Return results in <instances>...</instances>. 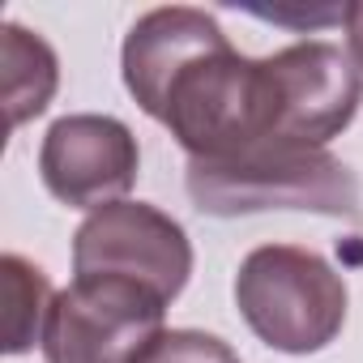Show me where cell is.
I'll use <instances>...</instances> for the list:
<instances>
[{"instance_id": "obj_9", "label": "cell", "mask_w": 363, "mask_h": 363, "mask_svg": "<svg viewBox=\"0 0 363 363\" xmlns=\"http://www.w3.org/2000/svg\"><path fill=\"white\" fill-rule=\"evenodd\" d=\"M52 282L39 265H30L26 257L9 252L0 261V316H5V354H22L35 342H43V325L52 312Z\"/></svg>"}, {"instance_id": "obj_5", "label": "cell", "mask_w": 363, "mask_h": 363, "mask_svg": "<svg viewBox=\"0 0 363 363\" xmlns=\"http://www.w3.org/2000/svg\"><path fill=\"white\" fill-rule=\"evenodd\" d=\"M137 167V137L116 116H65L39 145V175L48 193L69 210L94 214L103 206H116L133 189Z\"/></svg>"}, {"instance_id": "obj_11", "label": "cell", "mask_w": 363, "mask_h": 363, "mask_svg": "<svg viewBox=\"0 0 363 363\" xmlns=\"http://www.w3.org/2000/svg\"><path fill=\"white\" fill-rule=\"evenodd\" d=\"M342 26H346V48H350V60L354 69H363V0L342 9Z\"/></svg>"}, {"instance_id": "obj_6", "label": "cell", "mask_w": 363, "mask_h": 363, "mask_svg": "<svg viewBox=\"0 0 363 363\" xmlns=\"http://www.w3.org/2000/svg\"><path fill=\"white\" fill-rule=\"evenodd\" d=\"M278 82V145L325 150L359 111L363 77L333 43H291L269 56Z\"/></svg>"}, {"instance_id": "obj_3", "label": "cell", "mask_w": 363, "mask_h": 363, "mask_svg": "<svg viewBox=\"0 0 363 363\" xmlns=\"http://www.w3.org/2000/svg\"><path fill=\"white\" fill-rule=\"evenodd\" d=\"M167 303L128 278H73L43 325L48 363H141L167 333Z\"/></svg>"}, {"instance_id": "obj_10", "label": "cell", "mask_w": 363, "mask_h": 363, "mask_svg": "<svg viewBox=\"0 0 363 363\" xmlns=\"http://www.w3.org/2000/svg\"><path fill=\"white\" fill-rule=\"evenodd\" d=\"M141 363H240V359L214 333H201V329H167L141 354Z\"/></svg>"}, {"instance_id": "obj_7", "label": "cell", "mask_w": 363, "mask_h": 363, "mask_svg": "<svg viewBox=\"0 0 363 363\" xmlns=\"http://www.w3.org/2000/svg\"><path fill=\"white\" fill-rule=\"evenodd\" d=\"M223 35V26L189 5H171V9H150L145 18L133 22L124 39V86L137 99V107L154 120L171 77L184 69L201 48H210Z\"/></svg>"}, {"instance_id": "obj_4", "label": "cell", "mask_w": 363, "mask_h": 363, "mask_svg": "<svg viewBox=\"0 0 363 363\" xmlns=\"http://www.w3.org/2000/svg\"><path fill=\"white\" fill-rule=\"evenodd\" d=\"M77 278H128L171 303L189 286L193 244L171 214L145 201H116L94 210L73 235Z\"/></svg>"}, {"instance_id": "obj_1", "label": "cell", "mask_w": 363, "mask_h": 363, "mask_svg": "<svg viewBox=\"0 0 363 363\" xmlns=\"http://www.w3.org/2000/svg\"><path fill=\"white\" fill-rule=\"evenodd\" d=\"M189 197L214 218L265 210H308L350 223L363 218L359 175L337 154L303 145H257L235 158H189Z\"/></svg>"}, {"instance_id": "obj_2", "label": "cell", "mask_w": 363, "mask_h": 363, "mask_svg": "<svg viewBox=\"0 0 363 363\" xmlns=\"http://www.w3.org/2000/svg\"><path fill=\"white\" fill-rule=\"evenodd\" d=\"M235 308L265 346L316 354L346 325V282L308 248L265 244L252 248L235 274Z\"/></svg>"}, {"instance_id": "obj_8", "label": "cell", "mask_w": 363, "mask_h": 363, "mask_svg": "<svg viewBox=\"0 0 363 363\" xmlns=\"http://www.w3.org/2000/svg\"><path fill=\"white\" fill-rule=\"evenodd\" d=\"M0 82H5V116L9 128H22L39 111H48L60 69L56 52L26 26L5 22L0 26Z\"/></svg>"}]
</instances>
